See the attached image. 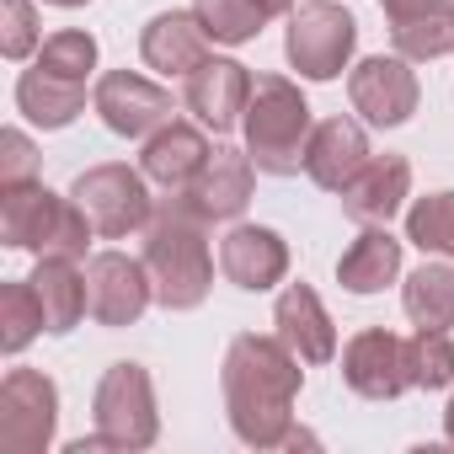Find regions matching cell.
Listing matches in <instances>:
<instances>
[{
    "instance_id": "4",
    "label": "cell",
    "mask_w": 454,
    "mask_h": 454,
    "mask_svg": "<svg viewBox=\"0 0 454 454\" xmlns=\"http://www.w3.org/2000/svg\"><path fill=\"white\" fill-rule=\"evenodd\" d=\"M241 134H247V155H252V166L262 176L305 171V150H310V134H316L305 91L289 75H257Z\"/></svg>"
},
{
    "instance_id": "10",
    "label": "cell",
    "mask_w": 454,
    "mask_h": 454,
    "mask_svg": "<svg viewBox=\"0 0 454 454\" xmlns=\"http://www.w3.org/2000/svg\"><path fill=\"white\" fill-rule=\"evenodd\" d=\"M348 97H353V113L364 123L401 129V123H411L422 86H417V70L406 54H369L348 70Z\"/></svg>"
},
{
    "instance_id": "24",
    "label": "cell",
    "mask_w": 454,
    "mask_h": 454,
    "mask_svg": "<svg viewBox=\"0 0 454 454\" xmlns=\"http://www.w3.org/2000/svg\"><path fill=\"white\" fill-rule=\"evenodd\" d=\"M17 107H22L27 123H38V129H70V123L86 113V86H81V81H65V75H54V70H43V65H33V70H22V81H17Z\"/></svg>"
},
{
    "instance_id": "3",
    "label": "cell",
    "mask_w": 454,
    "mask_h": 454,
    "mask_svg": "<svg viewBox=\"0 0 454 454\" xmlns=\"http://www.w3.org/2000/svg\"><path fill=\"white\" fill-rule=\"evenodd\" d=\"M0 241L12 252H33V257H70L86 262L97 224L86 219V208L54 187H43V176L0 187Z\"/></svg>"
},
{
    "instance_id": "35",
    "label": "cell",
    "mask_w": 454,
    "mask_h": 454,
    "mask_svg": "<svg viewBox=\"0 0 454 454\" xmlns=\"http://www.w3.org/2000/svg\"><path fill=\"white\" fill-rule=\"evenodd\" d=\"M43 6H59V12H81V6H91V0H43Z\"/></svg>"
},
{
    "instance_id": "2",
    "label": "cell",
    "mask_w": 454,
    "mask_h": 454,
    "mask_svg": "<svg viewBox=\"0 0 454 454\" xmlns=\"http://www.w3.org/2000/svg\"><path fill=\"white\" fill-rule=\"evenodd\" d=\"M145 241V268H150V284H155V305L160 310H198L214 289V257H208V219L182 198V192H166L155 198V214L139 231Z\"/></svg>"
},
{
    "instance_id": "30",
    "label": "cell",
    "mask_w": 454,
    "mask_h": 454,
    "mask_svg": "<svg viewBox=\"0 0 454 454\" xmlns=\"http://www.w3.org/2000/svg\"><path fill=\"white\" fill-rule=\"evenodd\" d=\"M33 65H43V70H54V75H65V81H91V70H97V38L86 33V27H65V33H49L43 38V49L33 54Z\"/></svg>"
},
{
    "instance_id": "27",
    "label": "cell",
    "mask_w": 454,
    "mask_h": 454,
    "mask_svg": "<svg viewBox=\"0 0 454 454\" xmlns=\"http://www.w3.org/2000/svg\"><path fill=\"white\" fill-rule=\"evenodd\" d=\"M406 241L427 257H454V187H438L406 208Z\"/></svg>"
},
{
    "instance_id": "11",
    "label": "cell",
    "mask_w": 454,
    "mask_h": 454,
    "mask_svg": "<svg viewBox=\"0 0 454 454\" xmlns=\"http://www.w3.org/2000/svg\"><path fill=\"white\" fill-rule=\"evenodd\" d=\"M91 107H97V118L107 123V134H118V139H150L160 123H171V91L166 86H155L150 75H139V70H107L102 81H97V91H91Z\"/></svg>"
},
{
    "instance_id": "28",
    "label": "cell",
    "mask_w": 454,
    "mask_h": 454,
    "mask_svg": "<svg viewBox=\"0 0 454 454\" xmlns=\"http://www.w3.org/2000/svg\"><path fill=\"white\" fill-rule=\"evenodd\" d=\"M406 369H411V390H449L454 385V337L417 326L406 337Z\"/></svg>"
},
{
    "instance_id": "5",
    "label": "cell",
    "mask_w": 454,
    "mask_h": 454,
    "mask_svg": "<svg viewBox=\"0 0 454 454\" xmlns=\"http://www.w3.org/2000/svg\"><path fill=\"white\" fill-rule=\"evenodd\" d=\"M70 198L86 208V219L97 224L102 241H129L139 236L150 214H155V198H150V176L139 166H123V160H102V166H86L75 182H70Z\"/></svg>"
},
{
    "instance_id": "32",
    "label": "cell",
    "mask_w": 454,
    "mask_h": 454,
    "mask_svg": "<svg viewBox=\"0 0 454 454\" xmlns=\"http://www.w3.org/2000/svg\"><path fill=\"white\" fill-rule=\"evenodd\" d=\"M38 145L22 134V129H6L0 134V187H17V182H33L38 176Z\"/></svg>"
},
{
    "instance_id": "14",
    "label": "cell",
    "mask_w": 454,
    "mask_h": 454,
    "mask_svg": "<svg viewBox=\"0 0 454 454\" xmlns=\"http://www.w3.org/2000/svg\"><path fill=\"white\" fill-rule=\"evenodd\" d=\"M219 273L241 294H268L289 278V241L268 224H231L219 241Z\"/></svg>"
},
{
    "instance_id": "31",
    "label": "cell",
    "mask_w": 454,
    "mask_h": 454,
    "mask_svg": "<svg viewBox=\"0 0 454 454\" xmlns=\"http://www.w3.org/2000/svg\"><path fill=\"white\" fill-rule=\"evenodd\" d=\"M38 49H43L38 6H33V0H0V54H6L12 65H22Z\"/></svg>"
},
{
    "instance_id": "25",
    "label": "cell",
    "mask_w": 454,
    "mask_h": 454,
    "mask_svg": "<svg viewBox=\"0 0 454 454\" xmlns=\"http://www.w3.org/2000/svg\"><path fill=\"white\" fill-rule=\"evenodd\" d=\"M401 305H406L411 326L449 332V326H454V268L438 257V262H422L417 273H406V284H401Z\"/></svg>"
},
{
    "instance_id": "8",
    "label": "cell",
    "mask_w": 454,
    "mask_h": 454,
    "mask_svg": "<svg viewBox=\"0 0 454 454\" xmlns=\"http://www.w3.org/2000/svg\"><path fill=\"white\" fill-rule=\"evenodd\" d=\"M59 427V385L43 369H12L0 380V454H43Z\"/></svg>"
},
{
    "instance_id": "12",
    "label": "cell",
    "mask_w": 454,
    "mask_h": 454,
    "mask_svg": "<svg viewBox=\"0 0 454 454\" xmlns=\"http://www.w3.org/2000/svg\"><path fill=\"white\" fill-rule=\"evenodd\" d=\"M252 86H257V75H252L241 59H214V54H208V59L182 81V107H187L203 129L231 134V129H241V118H247Z\"/></svg>"
},
{
    "instance_id": "23",
    "label": "cell",
    "mask_w": 454,
    "mask_h": 454,
    "mask_svg": "<svg viewBox=\"0 0 454 454\" xmlns=\"http://www.w3.org/2000/svg\"><path fill=\"white\" fill-rule=\"evenodd\" d=\"M33 289H38L49 337H70V332L81 326V316H91V310H86V268L70 262V257H38Z\"/></svg>"
},
{
    "instance_id": "6",
    "label": "cell",
    "mask_w": 454,
    "mask_h": 454,
    "mask_svg": "<svg viewBox=\"0 0 454 454\" xmlns=\"http://www.w3.org/2000/svg\"><path fill=\"white\" fill-rule=\"evenodd\" d=\"M91 417H97V433L113 449H150L160 438V411H155V380H150V369L134 364V358L113 364L97 380Z\"/></svg>"
},
{
    "instance_id": "21",
    "label": "cell",
    "mask_w": 454,
    "mask_h": 454,
    "mask_svg": "<svg viewBox=\"0 0 454 454\" xmlns=\"http://www.w3.org/2000/svg\"><path fill=\"white\" fill-rule=\"evenodd\" d=\"M273 332L305 358V364H332L337 358V326L310 284H289L273 300Z\"/></svg>"
},
{
    "instance_id": "13",
    "label": "cell",
    "mask_w": 454,
    "mask_h": 454,
    "mask_svg": "<svg viewBox=\"0 0 454 454\" xmlns=\"http://www.w3.org/2000/svg\"><path fill=\"white\" fill-rule=\"evenodd\" d=\"M342 385L364 401H395L411 390V369H406V337L385 332V326H364L348 348H342Z\"/></svg>"
},
{
    "instance_id": "1",
    "label": "cell",
    "mask_w": 454,
    "mask_h": 454,
    "mask_svg": "<svg viewBox=\"0 0 454 454\" xmlns=\"http://www.w3.org/2000/svg\"><path fill=\"white\" fill-rule=\"evenodd\" d=\"M305 358L273 332H241L224 348L219 364V390H224V417L231 433L247 449H284L294 433V401L305 385Z\"/></svg>"
},
{
    "instance_id": "22",
    "label": "cell",
    "mask_w": 454,
    "mask_h": 454,
    "mask_svg": "<svg viewBox=\"0 0 454 454\" xmlns=\"http://www.w3.org/2000/svg\"><path fill=\"white\" fill-rule=\"evenodd\" d=\"M401 278V241L390 236V224H364L353 247L337 257V284L348 294H380Z\"/></svg>"
},
{
    "instance_id": "29",
    "label": "cell",
    "mask_w": 454,
    "mask_h": 454,
    "mask_svg": "<svg viewBox=\"0 0 454 454\" xmlns=\"http://www.w3.org/2000/svg\"><path fill=\"white\" fill-rule=\"evenodd\" d=\"M192 12H198L203 33L214 43H231V49L236 43H252L268 27V17H262L257 0H192Z\"/></svg>"
},
{
    "instance_id": "9",
    "label": "cell",
    "mask_w": 454,
    "mask_h": 454,
    "mask_svg": "<svg viewBox=\"0 0 454 454\" xmlns=\"http://www.w3.org/2000/svg\"><path fill=\"white\" fill-rule=\"evenodd\" d=\"M150 305H155V284H150L145 257H129V252L86 257V310L97 326H107V332L134 326Z\"/></svg>"
},
{
    "instance_id": "33",
    "label": "cell",
    "mask_w": 454,
    "mask_h": 454,
    "mask_svg": "<svg viewBox=\"0 0 454 454\" xmlns=\"http://www.w3.org/2000/svg\"><path fill=\"white\" fill-rule=\"evenodd\" d=\"M257 6H262V17L273 22V17H289V12H294V0H257Z\"/></svg>"
},
{
    "instance_id": "19",
    "label": "cell",
    "mask_w": 454,
    "mask_h": 454,
    "mask_svg": "<svg viewBox=\"0 0 454 454\" xmlns=\"http://www.w3.org/2000/svg\"><path fill=\"white\" fill-rule=\"evenodd\" d=\"M252 187H257L252 155H247V150H231V145H219V150L208 155V166L198 171V182H192L182 198L214 224V219H241L247 203H252Z\"/></svg>"
},
{
    "instance_id": "7",
    "label": "cell",
    "mask_w": 454,
    "mask_h": 454,
    "mask_svg": "<svg viewBox=\"0 0 454 454\" xmlns=\"http://www.w3.org/2000/svg\"><path fill=\"white\" fill-rule=\"evenodd\" d=\"M353 49H358V22H353V12L337 6V0H310V6L289 12L284 59L305 81H337L348 70Z\"/></svg>"
},
{
    "instance_id": "26",
    "label": "cell",
    "mask_w": 454,
    "mask_h": 454,
    "mask_svg": "<svg viewBox=\"0 0 454 454\" xmlns=\"http://www.w3.org/2000/svg\"><path fill=\"white\" fill-rule=\"evenodd\" d=\"M33 337H49L38 289H33V278H6L0 284V348L17 358Z\"/></svg>"
},
{
    "instance_id": "17",
    "label": "cell",
    "mask_w": 454,
    "mask_h": 454,
    "mask_svg": "<svg viewBox=\"0 0 454 454\" xmlns=\"http://www.w3.org/2000/svg\"><path fill=\"white\" fill-rule=\"evenodd\" d=\"M380 12L390 22L395 54H406L411 65L443 59L454 49V0H380Z\"/></svg>"
},
{
    "instance_id": "15",
    "label": "cell",
    "mask_w": 454,
    "mask_h": 454,
    "mask_svg": "<svg viewBox=\"0 0 454 454\" xmlns=\"http://www.w3.org/2000/svg\"><path fill=\"white\" fill-rule=\"evenodd\" d=\"M208 155H214V145H208L203 123H182V118H171L150 139H139V171L160 192H187L198 182V171L208 166Z\"/></svg>"
},
{
    "instance_id": "20",
    "label": "cell",
    "mask_w": 454,
    "mask_h": 454,
    "mask_svg": "<svg viewBox=\"0 0 454 454\" xmlns=\"http://www.w3.org/2000/svg\"><path fill=\"white\" fill-rule=\"evenodd\" d=\"M411 198V160L406 155H369V166L342 187V214L353 224H390Z\"/></svg>"
},
{
    "instance_id": "18",
    "label": "cell",
    "mask_w": 454,
    "mask_h": 454,
    "mask_svg": "<svg viewBox=\"0 0 454 454\" xmlns=\"http://www.w3.org/2000/svg\"><path fill=\"white\" fill-rule=\"evenodd\" d=\"M369 134L358 118L337 113V118H321L316 134H310V150H305V176L326 192H342L364 166H369Z\"/></svg>"
},
{
    "instance_id": "16",
    "label": "cell",
    "mask_w": 454,
    "mask_h": 454,
    "mask_svg": "<svg viewBox=\"0 0 454 454\" xmlns=\"http://www.w3.org/2000/svg\"><path fill=\"white\" fill-rule=\"evenodd\" d=\"M208 33H203V22H198V12L187 6V12H155L150 22H145V33H139V54H145V65L155 70V75H166V81H187L203 59H208Z\"/></svg>"
},
{
    "instance_id": "34",
    "label": "cell",
    "mask_w": 454,
    "mask_h": 454,
    "mask_svg": "<svg viewBox=\"0 0 454 454\" xmlns=\"http://www.w3.org/2000/svg\"><path fill=\"white\" fill-rule=\"evenodd\" d=\"M443 438L454 443V395H449V406H443Z\"/></svg>"
}]
</instances>
